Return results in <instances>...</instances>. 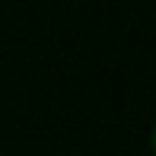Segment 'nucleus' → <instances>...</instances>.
<instances>
[{
	"mask_svg": "<svg viewBox=\"0 0 156 156\" xmlns=\"http://www.w3.org/2000/svg\"><path fill=\"white\" fill-rule=\"evenodd\" d=\"M150 150H153V156H156V121H153V131H150Z\"/></svg>",
	"mask_w": 156,
	"mask_h": 156,
	"instance_id": "1",
	"label": "nucleus"
}]
</instances>
